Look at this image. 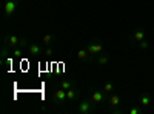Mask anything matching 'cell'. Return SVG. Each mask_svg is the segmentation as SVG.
<instances>
[{"label":"cell","mask_w":154,"mask_h":114,"mask_svg":"<svg viewBox=\"0 0 154 114\" xmlns=\"http://www.w3.org/2000/svg\"><path fill=\"white\" fill-rule=\"evenodd\" d=\"M86 49L91 56H99L102 53H105V45L100 39H94V40L86 43Z\"/></svg>","instance_id":"obj_1"},{"label":"cell","mask_w":154,"mask_h":114,"mask_svg":"<svg viewBox=\"0 0 154 114\" xmlns=\"http://www.w3.org/2000/svg\"><path fill=\"white\" fill-rule=\"evenodd\" d=\"M77 111H79L80 114H91V112L96 111V102H93L89 97L83 99L77 103Z\"/></svg>","instance_id":"obj_2"},{"label":"cell","mask_w":154,"mask_h":114,"mask_svg":"<svg viewBox=\"0 0 154 114\" xmlns=\"http://www.w3.org/2000/svg\"><path fill=\"white\" fill-rule=\"evenodd\" d=\"M89 99L96 103H105L108 100V94L103 90H97V88H91L89 90Z\"/></svg>","instance_id":"obj_3"},{"label":"cell","mask_w":154,"mask_h":114,"mask_svg":"<svg viewBox=\"0 0 154 114\" xmlns=\"http://www.w3.org/2000/svg\"><path fill=\"white\" fill-rule=\"evenodd\" d=\"M19 2H20V0H5V5H3V14H5V17H11L12 14H14Z\"/></svg>","instance_id":"obj_4"},{"label":"cell","mask_w":154,"mask_h":114,"mask_svg":"<svg viewBox=\"0 0 154 114\" xmlns=\"http://www.w3.org/2000/svg\"><path fill=\"white\" fill-rule=\"evenodd\" d=\"M53 100L56 105H65L68 102V97H66V90L63 88H59V90L54 91V96H53Z\"/></svg>","instance_id":"obj_5"},{"label":"cell","mask_w":154,"mask_h":114,"mask_svg":"<svg viewBox=\"0 0 154 114\" xmlns=\"http://www.w3.org/2000/svg\"><path fill=\"white\" fill-rule=\"evenodd\" d=\"M142 40H145V29L143 28H136V31L130 35V42L133 43V45H137L139 42H142Z\"/></svg>","instance_id":"obj_6"},{"label":"cell","mask_w":154,"mask_h":114,"mask_svg":"<svg viewBox=\"0 0 154 114\" xmlns=\"http://www.w3.org/2000/svg\"><path fill=\"white\" fill-rule=\"evenodd\" d=\"M66 97H68V102H71V103H72V102H77V100H79V97H80V90L74 85L72 88L66 90Z\"/></svg>","instance_id":"obj_7"},{"label":"cell","mask_w":154,"mask_h":114,"mask_svg":"<svg viewBox=\"0 0 154 114\" xmlns=\"http://www.w3.org/2000/svg\"><path fill=\"white\" fill-rule=\"evenodd\" d=\"M108 105L111 106V108H117V106H120V103H122V97H120V94H116V93H111V94H108Z\"/></svg>","instance_id":"obj_8"},{"label":"cell","mask_w":154,"mask_h":114,"mask_svg":"<svg viewBox=\"0 0 154 114\" xmlns=\"http://www.w3.org/2000/svg\"><path fill=\"white\" fill-rule=\"evenodd\" d=\"M28 54L29 56H38V54H43V46L42 45H38V43H34V42H31L29 45H28Z\"/></svg>","instance_id":"obj_9"},{"label":"cell","mask_w":154,"mask_h":114,"mask_svg":"<svg viewBox=\"0 0 154 114\" xmlns=\"http://www.w3.org/2000/svg\"><path fill=\"white\" fill-rule=\"evenodd\" d=\"M20 43V37L16 34H11V35H5V45L9 48H17Z\"/></svg>","instance_id":"obj_10"},{"label":"cell","mask_w":154,"mask_h":114,"mask_svg":"<svg viewBox=\"0 0 154 114\" xmlns=\"http://www.w3.org/2000/svg\"><path fill=\"white\" fill-rule=\"evenodd\" d=\"M151 100H152V96H151V93H148V91H143V93L139 94V103H140V106L146 108V106L151 103Z\"/></svg>","instance_id":"obj_11"},{"label":"cell","mask_w":154,"mask_h":114,"mask_svg":"<svg viewBox=\"0 0 154 114\" xmlns=\"http://www.w3.org/2000/svg\"><path fill=\"white\" fill-rule=\"evenodd\" d=\"M108 62H109V54H108V53H102V54L97 56V65H99V66L106 65Z\"/></svg>","instance_id":"obj_12"},{"label":"cell","mask_w":154,"mask_h":114,"mask_svg":"<svg viewBox=\"0 0 154 114\" xmlns=\"http://www.w3.org/2000/svg\"><path fill=\"white\" fill-rule=\"evenodd\" d=\"M77 59L79 60H89L91 59V54L88 53L86 48L85 49H79V51H77Z\"/></svg>","instance_id":"obj_13"},{"label":"cell","mask_w":154,"mask_h":114,"mask_svg":"<svg viewBox=\"0 0 154 114\" xmlns=\"http://www.w3.org/2000/svg\"><path fill=\"white\" fill-rule=\"evenodd\" d=\"M102 90H103L106 94H111V93H114V90H116V85H114L112 82H105L103 86H102Z\"/></svg>","instance_id":"obj_14"},{"label":"cell","mask_w":154,"mask_h":114,"mask_svg":"<svg viewBox=\"0 0 154 114\" xmlns=\"http://www.w3.org/2000/svg\"><path fill=\"white\" fill-rule=\"evenodd\" d=\"M75 83H74V80H71V79H65V80H62L60 82V88H63V90H69V88H72Z\"/></svg>","instance_id":"obj_15"},{"label":"cell","mask_w":154,"mask_h":114,"mask_svg":"<svg viewBox=\"0 0 154 114\" xmlns=\"http://www.w3.org/2000/svg\"><path fill=\"white\" fill-rule=\"evenodd\" d=\"M54 39H56V37H54L53 34H45V35L42 37V42H43L45 46H48V45H51V43L54 42Z\"/></svg>","instance_id":"obj_16"},{"label":"cell","mask_w":154,"mask_h":114,"mask_svg":"<svg viewBox=\"0 0 154 114\" xmlns=\"http://www.w3.org/2000/svg\"><path fill=\"white\" fill-rule=\"evenodd\" d=\"M12 57H14L16 60H19V59L23 57V51H22V48H20V46H17V48L14 49V53H12Z\"/></svg>","instance_id":"obj_17"},{"label":"cell","mask_w":154,"mask_h":114,"mask_svg":"<svg viewBox=\"0 0 154 114\" xmlns=\"http://www.w3.org/2000/svg\"><path fill=\"white\" fill-rule=\"evenodd\" d=\"M8 54H9L8 46L3 45V48H2V65H5V63H6V57H8Z\"/></svg>","instance_id":"obj_18"},{"label":"cell","mask_w":154,"mask_h":114,"mask_svg":"<svg viewBox=\"0 0 154 114\" xmlns=\"http://www.w3.org/2000/svg\"><path fill=\"white\" fill-rule=\"evenodd\" d=\"M31 42H28V39L26 37H20V43H19V46L20 48H28V45H29Z\"/></svg>","instance_id":"obj_19"},{"label":"cell","mask_w":154,"mask_h":114,"mask_svg":"<svg viewBox=\"0 0 154 114\" xmlns=\"http://www.w3.org/2000/svg\"><path fill=\"white\" fill-rule=\"evenodd\" d=\"M137 46H139L140 49H148V48H149V42L145 39V40H142V42H139Z\"/></svg>","instance_id":"obj_20"},{"label":"cell","mask_w":154,"mask_h":114,"mask_svg":"<svg viewBox=\"0 0 154 114\" xmlns=\"http://www.w3.org/2000/svg\"><path fill=\"white\" fill-rule=\"evenodd\" d=\"M43 54H45V57H53L54 56V49L53 48H46L43 51Z\"/></svg>","instance_id":"obj_21"},{"label":"cell","mask_w":154,"mask_h":114,"mask_svg":"<svg viewBox=\"0 0 154 114\" xmlns=\"http://www.w3.org/2000/svg\"><path fill=\"white\" fill-rule=\"evenodd\" d=\"M140 112H143V106H142V108H136V106H134V108L130 109V114H140Z\"/></svg>","instance_id":"obj_22"}]
</instances>
